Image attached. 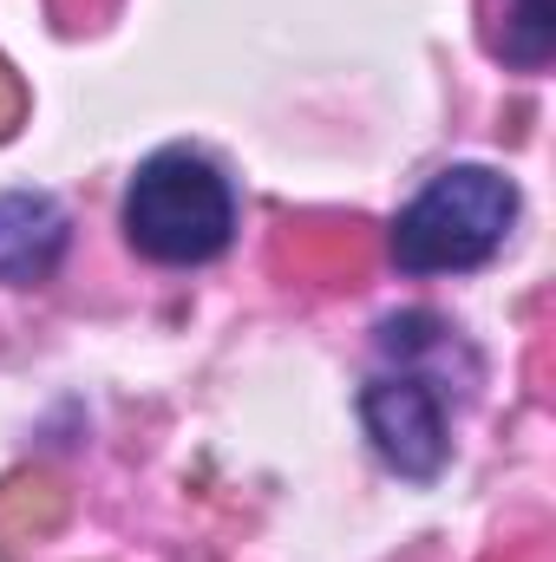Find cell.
Masks as SVG:
<instances>
[{"label":"cell","instance_id":"cell-1","mask_svg":"<svg viewBox=\"0 0 556 562\" xmlns=\"http://www.w3.org/2000/svg\"><path fill=\"white\" fill-rule=\"evenodd\" d=\"M478 386H485V353L452 314L393 307L374 321V373L360 380L354 413L374 458L400 484L432 491L452 471V451H458L452 425L478 400Z\"/></svg>","mask_w":556,"mask_h":562},{"label":"cell","instance_id":"cell-3","mask_svg":"<svg viewBox=\"0 0 556 562\" xmlns=\"http://www.w3.org/2000/svg\"><path fill=\"white\" fill-rule=\"evenodd\" d=\"M119 236L151 269H210L243 236V190L203 144H157L125 177Z\"/></svg>","mask_w":556,"mask_h":562},{"label":"cell","instance_id":"cell-5","mask_svg":"<svg viewBox=\"0 0 556 562\" xmlns=\"http://www.w3.org/2000/svg\"><path fill=\"white\" fill-rule=\"evenodd\" d=\"M485 53L504 72H551L556 59V0H485Z\"/></svg>","mask_w":556,"mask_h":562},{"label":"cell","instance_id":"cell-4","mask_svg":"<svg viewBox=\"0 0 556 562\" xmlns=\"http://www.w3.org/2000/svg\"><path fill=\"white\" fill-rule=\"evenodd\" d=\"M73 210L40 183L0 190V288H46L73 256Z\"/></svg>","mask_w":556,"mask_h":562},{"label":"cell","instance_id":"cell-2","mask_svg":"<svg viewBox=\"0 0 556 562\" xmlns=\"http://www.w3.org/2000/svg\"><path fill=\"white\" fill-rule=\"evenodd\" d=\"M524 223V183L504 164L458 157L438 164L387 223V262L407 281L478 276L491 269Z\"/></svg>","mask_w":556,"mask_h":562}]
</instances>
